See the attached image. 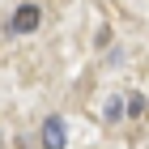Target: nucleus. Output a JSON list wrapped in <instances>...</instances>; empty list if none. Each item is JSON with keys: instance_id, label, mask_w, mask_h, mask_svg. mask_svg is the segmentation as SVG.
Returning <instances> with one entry per match:
<instances>
[{"instance_id": "f03ea898", "label": "nucleus", "mask_w": 149, "mask_h": 149, "mask_svg": "<svg viewBox=\"0 0 149 149\" xmlns=\"http://www.w3.org/2000/svg\"><path fill=\"white\" fill-rule=\"evenodd\" d=\"M68 145V132H64V119L60 115H51L43 124V149H64Z\"/></svg>"}, {"instance_id": "f257e3e1", "label": "nucleus", "mask_w": 149, "mask_h": 149, "mask_svg": "<svg viewBox=\"0 0 149 149\" xmlns=\"http://www.w3.org/2000/svg\"><path fill=\"white\" fill-rule=\"evenodd\" d=\"M38 22H43V9L38 4H17V9L9 13V22H4V34H30V30H38Z\"/></svg>"}, {"instance_id": "20e7f679", "label": "nucleus", "mask_w": 149, "mask_h": 149, "mask_svg": "<svg viewBox=\"0 0 149 149\" xmlns=\"http://www.w3.org/2000/svg\"><path fill=\"white\" fill-rule=\"evenodd\" d=\"M128 115H145V98L141 94H128Z\"/></svg>"}, {"instance_id": "7ed1b4c3", "label": "nucleus", "mask_w": 149, "mask_h": 149, "mask_svg": "<svg viewBox=\"0 0 149 149\" xmlns=\"http://www.w3.org/2000/svg\"><path fill=\"white\" fill-rule=\"evenodd\" d=\"M124 115H128V98L111 94V98H107V107H102V119H107V124H119Z\"/></svg>"}]
</instances>
